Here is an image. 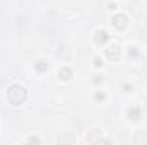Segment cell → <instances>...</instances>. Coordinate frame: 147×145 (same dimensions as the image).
Segmentation results:
<instances>
[{
    "mask_svg": "<svg viewBox=\"0 0 147 145\" xmlns=\"http://www.w3.org/2000/svg\"><path fill=\"white\" fill-rule=\"evenodd\" d=\"M132 89H134V87H132L130 84H125V85H123V92H132Z\"/></svg>",
    "mask_w": 147,
    "mask_h": 145,
    "instance_id": "cell-13",
    "label": "cell"
},
{
    "mask_svg": "<svg viewBox=\"0 0 147 145\" xmlns=\"http://www.w3.org/2000/svg\"><path fill=\"white\" fill-rule=\"evenodd\" d=\"M134 144H147V132H137L135 133V138H134Z\"/></svg>",
    "mask_w": 147,
    "mask_h": 145,
    "instance_id": "cell-7",
    "label": "cell"
},
{
    "mask_svg": "<svg viewBox=\"0 0 147 145\" xmlns=\"http://www.w3.org/2000/svg\"><path fill=\"white\" fill-rule=\"evenodd\" d=\"M127 118H130V119H134V121H139V119L142 118V109L139 108V106L128 108V111H127Z\"/></svg>",
    "mask_w": 147,
    "mask_h": 145,
    "instance_id": "cell-6",
    "label": "cell"
},
{
    "mask_svg": "<svg viewBox=\"0 0 147 145\" xmlns=\"http://www.w3.org/2000/svg\"><path fill=\"white\" fill-rule=\"evenodd\" d=\"M105 97H106L105 92H96V94H94V99H96V101H105Z\"/></svg>",
    "mask_w": 147,
    "mask_h": 145,
    "instance_id": "cell-11",
    "label": "cell"
},
{
    "mask_svg": "<svg viewBox=\"0 0 147 145\" xmlns=\"http://www.w3.org/2000/svg\"><path fill=\"white\" fill-rule=\"evenodd\" d=\"M128 56H130V58H137V56H139V50H137L135 46H132V48L128 50Z\"/></svg>",
    "mask_w": 147,
    "mask_h": 145,
    "instance_id": "cell-9",
    "label": "cell"
},
{
    "mask_svg": "<svg viewBox=\"0 0 147 145\" xmlns=\"http://www.w3.org/2000/svg\"><path fill=\"white\" fill-rule=\"evenodd\" d=\"M72 77H74V72H72L70 67H60V68H58V79H60V80L69 82Z\"/></svg>",
    "mask_w": 147,
    "mask_h": 145,
    "instance_id": "cell-5",
    "label": "cell"
},
{
    "mask_svg": "<svg viewBox=\"0 0 147 145\" xmlns=\"http://www.w3.org/2000/svg\"><path fill=\"white\" fill-rule=\"evenodd\" d=\"M120 56H121V50H120V46H110L108 50H106V58L111 60V62H118L120 60Z\"/></svg>",
    "mask_w": 147,
    "mask_h": 145,
    "instance_id": "cell-4",
    "label": "cell"
},
{
    "mask_svg": "<svg viewBox=\"0 0 147 145\" xmlns=\"http://www.w3.org/2000/svg\"><path fill=\"white\" fill-rule=\"evenodd\" d=\"M28 99V91L24 85L21 84H12L9 89H7V101L12 104V106H21L24 104Z\"/></svg>",
    "mask_w": 147,
    "mask_h": 145,
    "instance_id": "cell-1",
    "label": "cell"
},
{
    "mask_svg": "<svg viewBox=\"0 0 147 145\" xmlns=\"http://www.w3.org/2000/svg\"><path fill=\"white\" fill-rule=\"evenodd\" d=\"M108 41H110V34H108V31H105V29H98V31L94 33V43H96L98 46H105Z\"/></svg>",
    "mask_w": 147,
    "mask_h": 145,
    "instance_id": "cell-3",
    "label": "cell"
},
{
    "mask_svg": "<svg viewBox=\"0 0 147 145\" xmlns=\"http://www.w3.org/2000/svg\"><path fill=\"white\" fill-rule=\"evenodd\" d=\"M34 70H36L38 73H45L48 70V63H46L45 60H38L36 63H34Z\"/></svg>",
    "mask_w": 147,
    "mask_h": 145,
    "instance_id": "cell-8",
    "label": "cell"
},
{
    "mask_svg": "<svg viewBox=\"0 0 147 145\" xmlns=\"http://www.w3.org/2000/svg\"><path fill=\"white\" fill-rule=\"evenodd\" d=\"M94 67H98V68L103 67V60L101 58H94Z\"/></svg>",
    "mask_w": 147,
    "mask_h": 145,
    "instance_id": "cell-12",
    "label": "cell"
},
{
    "mask_svg": "<svg viewBox=\"0 0 147 145\" xmlns=\"http://www.w3.org/2000/svg\"><path fill=\"white\" fill-rule=\"evenodd\" d=\"M92 82H94L96 85H99V84H103V82H105V77H103V75H94Z\"/></svg>",
    "mask_w": 147,
    "mask_h": 145,
    "instance_id": "cell-10",
    "label": "cell"
},
{
    "mask_svg": "<svg viewBox=\"0 0 147 145\" xmlns=\"http://www.w3.org/2000/svg\"><path fill=\"white\" fill-rule=\"evenodd\" d=\"M128 17L125 15V14H116V15H113V19H111V26L115 28V29H118V31H123V29H127L128 28Z\"/></svg>",
    "mask_w": 147,
    "mask_h": 145,
    "instance_id": "cell-2",
    "label": "cell"
},
{
    "mask_svg": "<svg viewBox=\"0 0 147 145\" xmlns=\"http://www.w3.org/2000/svg\"><path fill=\"white\" fill-rule=\"evenodd\" d=\"M28 142H34V144H39V138H36V137H29V138H28Z\"/></svg>",
    "mask_w": 147,
    "mask_h": 145,
    "instance_id": "cell-14",
    "label": "cell"
}]
</instances>
